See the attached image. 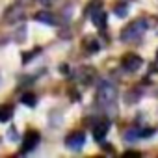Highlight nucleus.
Here are the masks:
<instances>
[{
  "instance_id": "ddd939ff",
  "label": "nucleus",
  "mask_w": 158,
  "mask_h": 158,
  "mask_svg": "<svg viewBox=\"0 0 158 158\" xmlns=\"http://www.w3.org/2000/svg\"><path fill=\"white\" fill-rule=\"evenodd\" d=\"M21 102L26 104V106H30V108H34V106L37 104V97H35L34 93H24V95L21 97Z\"/></svg>"
},
{
  "instance_id": "f3484780",
  "label": "nucleus",
  "mask_w": 158,
  "mask_h": 158,
  "mask_svg": "<svg viewBox=\"0 0 158 158\" xmlns=\"http://www.w3.org/2000/svg\"><path fill=\"white\" fill-rule=\"evenodd\" d=\"M37 2H41V4H48L50 0H37Z\"/></svg>"
},
{
  "instance_id": "9b49d317",
  "label": "nucleus",
  "mask_w": 158,
  "mask_h": 158,
  "mask_svg": "<svg viewBox=\"0 0 158 158\" xmlns=\"http://www.w3.org/2000/svg\"><path fill=\"white\" fill-rule=\"evenodd\" d=\"M84 48H86L88 52H97V50L101 48V43H99V39H97V37L88 35V37L84 39Z\"/></svg>"
},
{
  "instance_id": "dca6fc26",
  "label": "nucleus",
  "mask_w": 158,
  "mask_h": 158,
  "mask_svg": "<svg viewBox=\"0 0 158 158\" xmlns=\"http://www.w3.org/2000/svg\"><path fill=\"white\" fill-rule=\"evenodd\" d=\"M39 50H41V48H34V50H30V52H24V56H23V63H28L34 56H37Z\"/></svg>"
},
{
  "instance_id": "f8f14e48",
  "label": "nucleus",
  "mask_w": 158,
  "mask_h": 158,
  "mask_svg": "<svg viewBox=\"0 0 158 158\" xmlns=\"http://www.w3.org/2000/svg\"><path fill=\"white\" fill-rule=\"evenodd\" d=\"M13 117V106L11 104H0V121L8 123Z\"/></svg>"
},
{
  "instance_id": "1a4fd4ad",
  "label": "nucleus",
  "mask_w": 158,
  "mask_h": 158,
  "mask_svg": "<svg viewBox=\"0 0 158 158\" xmlns=\"http://www.w3.org/2000/svg\"><path fill=\"white\" fill-rule=\"evenodd\" d=\"M37 23H41V24H47V26H56V17L50 13V11H39V13H35V17H34Z\"/></svg>"
},
{
  "instance_id": "423d86ee",
  "label": "nucleus",
  "mask_w": 158,
  "mask_h": 158,
  "mask_svg": "<svg viewBox=\"0 0 158 158\" xmlns=\"http://www.w3.org/2000/svg\"><path fill=\"white\" fill-rule=\"evenodd\" d=\"M86 143V134L84 132H73L65 138V147L71 151H80Z\"/></svg>"
},
{
  "instance_id": "a211bd4d",
  "label": "nucleus",
  "mask_w": 158,
  "mask_h": 158,
  "mask_svg": "<svg viewBox=\"0 0 158 158\" xmlns=\"http://www.w3.org/2000/svg\"><path fill=\"white\" fill-rule=\"evenodd\" d=\"M156 58H158V52H156Z\"/></svg>"
},
{
  "instance_id": "4468645a",
  "label": "nucleus",
  "mask_w": 158,
  "mask_h": 158,
  "mask_svg": "<svg viewBox=\"0 0 158 158\" xmlns=\"http://www.w3.org/2000/svg\"><path fill=\"white\" fill-rule=\"evenodd\" d=\"M139 138V128H128L125 132V141H136Z\"/></svg>"
},
{
  "instance_id": "6e6552de",
  "label": "nucleus",
  "mask_w": 158,
  "mask_h": 158,
  "mask_svg": "<svg viewBox=\"0 0 158 158\" xmlns=\"http://www.w3.org/2000/svg\"><path fill=\"white\" fill-rule=\"evenodd\" d=\"M108 130H110V123H108L106 119H101V121L93 127V139H95V141H102V139L106 138Z\"/></svg>"
},
{
  "instance_id": "2eb2a0df",
  "label": "nucleus",
  "mask_w": 158,
  "mask_h": 158,
  "mask_svg": "<svg viewBox=\"0 0 158 158\" xmlns=\"http://www.w3.org/2000/svg\"><path fill=\"white\" fill-rule=\"evenodd\" d=\"M115 15H117L119 19H125V17L128 15V6H127V4H117V6H115Z\"/></svg>"
},
{
  "instance_id": "39448f33",
  "label": "nucleus",
  "mask_w": 158,
  "mask_h": 158,
  "mask_svg": "<svg viewBox=\"0 0 158 158\" xmlns=\"http://www.w3.org/2000/svg\"><path fill=\"white\" fill-rule=\"evenodd\" d=\"M39 139H41V134H39L37 130H28V132L24 134V138H23L21 152H30L32 149H35L37 143H39Z\"/></svg>"
},
{
  "instance_id": "f257e3e1",
  "label": "nucleus",
  "mask_w": 158,
  "mask_h": 158,
  "mask_svg": "<svg viewBox=\"0 0 158 158\" xmlns=\"http://www.w3.org/2000/svg\"><path fill=\"white\" fill-rule=\"evenodd\" d=\"M149 21L147 19H136L134 23H130V24H127L123 30H121V34H119V39L123 41V43H130V41H138L147 30H149Z\"/></svg>"
},
{
  "instance_id": "f03ea898",
  "label": "nucleus",
  "mask_w": 158,
  "mask_h": 158,
  "mask_svg": "<svg viewBox=\"0 0 158 158\" xmlns=\"http://www.w3.org/2000/svg\"><path fill=\"white\" fill-rule=\"evenodd\" d=\"M97 102L102 108L112 110L115 106V102H117V88L112 82H108V80L101 82L99 88H97Z\"/></svg>"
},
{
  "instance_id": "0eeeda50",
  "label": "nucleus",
  "mask_w": 158,
  "mask_h": 158,
  "mask_svg": "<svg viewBox=\"0 0 158 158\" xmlns=\"http://www.w3.org/2000/svg\"><path fill=\"white\" fill-rule=\"evenodd\" d=\"M23 17H24V10H23L21 6H11V8H8L6 13H4V21H6V23H11V24L19 23Z\"/></svg>"
},
{
  "instance_id": "20e7f679",
  "label": "nucleus",
  "mask_w": 158,
  "mask_h": 158,
  "mask_svg": "<svg viewBox=\"0 0 158 158\" xmlns=\"http://www.w3.org/2000/svg\"><path fill=\"white\" fill-rule=\"evenodd\" d=\"M141 65H143V60L138 54H127L121 60V69L125 73H136V71L141 69Z\"/></svg>"
},
{
  "instance_id": "9d476101",
  "label": "nucleus",
  "mask_w": 158,
  "mask_h": 158,
  "mask_svg": "<svg viewBox=\"0 0 158 158\" xmlns=\"http://www.w3.org/2000/svg\"><path fill=\"white\" fill-rule=\"evenodd\" d=\"M78 76H80V82H82V84H89V82L95 80V71H93L91 67H80Z\"/></svg>"
},
{
  "instance_id": "7ed1b4c3",
  "label": "nucleus",
  "mask_w": 158,
  "mask_h": 158,
  "mask_svg": "<svg viewBox=\"0 0 158 158\" xmlns=\"http://www.w3.org/2000/svg\"><path fill=\"white\" fill-rule=\"evenodd\" d=\"M86 15H89L91 23L97 26V28H106V13H104V8H102V2L101 0H91L86 8Z\"/></svg>"
}]
</instances>
